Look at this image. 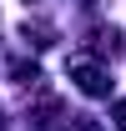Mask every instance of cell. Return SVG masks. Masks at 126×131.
I'll return each instance as SVG.
<instances>
[{
    "label": "cell",
    "instance_id": "obj_3",
    "mask_svg": "<svg viewBox=\"0 0 126 131\" xmlns=\"http://www.w3.org/2000/svg\"><path fill=\"white\" fill-rule=\"evenodd\" d=\"M76 131H101V126H96V121H76Z\"/></svg>",
    "mask_w": 126,
    "mask_h": 131
},
{
    "label": "cell",
    "instance_id": "obj_2",
    "mask_svg": "<svg viewBox=\"0 0 126 131\" xmlns=\"http://www.w3.org/2000/svg\"><path fill=\"white\" fill-rule=\"evenodd\" d=\"M111 121H116V131H126V101H116V106H111Z\"/></svg>",
    "mask_w": 126,
    "mask_h": 131
},
{
    "label": "cell",
    "instance_id": "obj_1",
    "mask_svg": "<svg viewBox=\"0 0 126 131\" xmlns=\"http://www.w3.org/2000/svg\"><path fill=\"white\" fill-rule=\"evenodd\" d=\"M71 81L86 91V96H106L111 91V76L101 71V66H91V61H81V66H71Z\"/></svg>",
    "mask_w": 126,
    "mask_h": 131
}]
</instances>
